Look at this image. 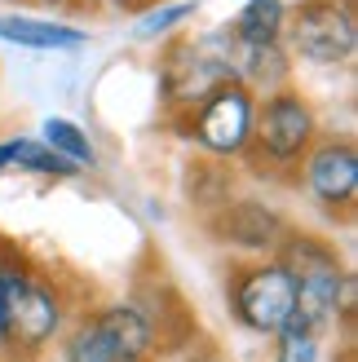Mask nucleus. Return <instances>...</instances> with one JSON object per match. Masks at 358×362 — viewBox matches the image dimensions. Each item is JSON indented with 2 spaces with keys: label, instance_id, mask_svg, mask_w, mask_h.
I'll return each mask as SVG.
<instances>
[{
  "label": "nucleus",
  "instance_id": "2",
  "mask_svg": "<svg viewBox=\"0 0 358 362\" xmlns=\"http://www.w3.org/2000/svg\"><path fill=\"white\" fill-rule=\"evenodd\" d=\"M0 322H5V336H0L5 349L40 354L62 327V300L31 274L9 269L5 287H0Z\"/></svg>",
  "mask_w": 358,
  "mask_h": 362
},
{
  "label": "nucleus",
  "instance_id": "18",
  "mask_svg": "<svg viewBox=\"0 0 358 362\" xmlns=\"http://www.w3.org/2000/svg\"><path fill=\"white\" fill-rule=\"evenodd\" d=\"M5 269H9V261H5V257H0V274H5Z\"/></svg>",
  "mask_w": 358,
  "mask_h": 362
},
{
  "label": "nucleus",
  "instance_id": "16",
  "mask_svg": "<svg viewBox=\"0 0 358 362\" xmlns=\"http://www.w3.org/2000/svg\"><path fill=\"white\" fill-rule=\"evenodd\" d=\"M195 5H168V9H151L146 18H142V35H155V31H164L173 23H182V18H190Z\"/></svg>",
  "mask_w": 358,
  "mask_h": 362
},
{
  "label": "nucleus",
  "instance_id": "9",
  "mask_svg": "<svg viewBox=\"0 0 358 362\" xmlns=\"http://www.w3.org/2000/svg\"><path fill=\"white\" fill-rule=\"evenodd\" d=\"M93 327L106 336V345L115 354H124L129 362H146L155 349V332L151 318L137 310V305H106V310L93 318Z\"/></svg>",
  "mask_w": 358,
  "mask_h": 362
},
{
  "label": "nucleus",
  "instance_id": "13",
  "mask_svg": "<svg viewBox=\"0 0 358 362\" xmlns=\"http://www.w3.org/2000/svg\"><path fill=\"white\" fill-rule=\"evenodd\" d=\"M45 146H53L76 168H93V146H88V137L71 119H45Z\"/></svg>",
  "mask_w": 358,
  "mask_h": 362
},
{
  "label": "nucleus",
  "instance_id": "3",
  "mask_svg": "<svg viewBox=\"0 0 358 362\" xmlns=\"http://www.w3.org/2000/svg\"><path fill=\"white\" fill-rule=\"evenodd\" d=\"M296 314V279L283 261H261L235 279V318L257 336H275Z\"/></svg>",
  "mask_w": 358,
  "mask_h": 362
},
{
  "label": "nucleus",
  "instance_id": "4",
  "mask_svg": "<svg viewBox=\"0 0 358 362\" xmlns=\"http://www.w3.org/2000/svg\"><path fill=\"white\" fill-rule=\"evenodd\" d=\"M354 45H358V31H354V9L350 0H306L292 18V49L301 53L306 62H350L354 58Z\"/></svg>",
  "mask_w": 358,
  "mask_h": 362
},
{
  "label": "nucleus",
  "instance_id": "7",
  "mask_svg": "<svg viewBox=\"0 0 358 362\" xmlns=\"http://www.w3.org/2000/svg\"><path fill=\"white\" fill-rule=\"evenodd\" d=\"M306 186L318 204L350 208L358 194V155L350 141H323L306 159Z\"/></svg>",
  "mask_w": 358,
  "mask_h": 362
},
{
  "label": "nucleus",
  "instance_id": "8",
  "mask_svg": "<svg viewBox=\"0 0 358 362\" xmlns=\"http://www.w3.org/2000/svg\"><path fill=\"white\" fill-rule=\"evenodd\" d=\"M226 80H235V62H230V58H212V53L200 49V45H195L182 62L168 66V93L177 102H190V106H200L212 88H221Z\"/></svg>",
  "mask_w": 358,
  "mask_h": 362
},
{
  "label": "nucleus",
  "instance_id": "12",
  "mask_svg": "<svg viewBox=\"0 0 358 362\" xmlns=\"http://www.w3.org/2000/svg\"><path fill=\"white\" fill-rule=\"evenodd\" d=\"M283 0H248L243 13L235 18V27H230V35H235L239 45H275L279 31H283Z\"/></svg>",
  "mask_w": 358,
  "mask_h": 362
},
{
  "label": "nucleus",
  "instance_id": "5",
  "mask_svg": "<svg viewBox=\"0 0 358 362\" xmlns=\"http://www.w3.org/2000/svg\"><path fill=\"white\" fill-rule=\"evenodd\" d=\"M190 137L212 155H239L253 137V93H248V84L226 80L221 88H212L195 106Z\"/></svg>",
  "mask_w": 358,
  "mask_h": 362
},
{
  "label": "nucleus",
  "instance_id": "11",
  "mask_svg": "<svg viewBox=\"0 0 358 362\" xmlns=\"http://www.w3.org/2000/svg\"><path fill=\"white\" fill-rule=\"evenodd\" d=\"M221 234L239 247H270L279 239V216L265 212L261 204H235L221 221Z\"/></svg>",
  "mask_w": 358,
  "mask_h": 362
},
{
  "label": "nucleus",
  "instance_id": "6",
  "mask_svg": "<svg viewBox=\"0 0 358 362\" xmlns=\"http://www.w3.org/2000/svg\"><path fill=\"white\" fill-rule=\"evenodd\" d=\"M248 141H257L261 155L275 164H296L314 141V111L306 106V98L279 88L261 111H253V137Z\"/></svg>",
  "mask_w": 358,
  "mask_h": 362
},
{
  "label": "nucleus",
  "instance_id": "15",
  "mask_svg": "<svg viewBox=\"0 0 358 362\" xmlns=\"http://www.w3.org/2000/svg\"><path fill=\"white\" fill-rule=\"evenodd\" d=\"M67 362H129V358L106 345V336L93 327V318H88V322H80V327L71 332V340H67Z\"/></svg>",
  "mask_w": 358,
  "mask_h": 362
},
{
  "label": "nucleus",
  "instance_id": "14",
  "mask_svg": "<svg viewBox=\"0 0 358 362\" xmlns=\"http://www.w3.org/2000/svg\"><path fill=\"white\" fill-rule=\"evenodd\" d=\"M279 336V345H275V362H318V332L310 327V322H301L292 314V322Z\"/></svg>",
  "mask_w": 358,
  "mask_h": 362
},
{
  "label": "nucleus",
  "instance_id": "17",
  "mask_svg": "<svg viewBox=\"0 0 358 362\" xmlns=\"http://www.w3.org/2000/svg\"><path fill=\"white\" fill-rule=\"evenodd\" d=\"M13 168V141H0V173Z\"/></svg>",
  "mask_w": 358,
  "mask_h": 362
},
{
  "label": "nucleus",
  "instance_id": "1",
  "mask_svg": "<svg viewBox=\"0 0 358 362\" xmlns=\"http://www.w3.org/2000/svg\"><path fill=\"white\" fill-rule=\"evenodd\" d=\"M283 269L296 279V318L310 322L318 332L336 310H354V279L341 269L336 252L328 243L310 239V234H296V239L283 243L279 252Z\"/></svg>",
  "mask_w": 358,
  "mask_h": 362
},
{
  "label": "nucleus",
  "instance_id": "10",
  "mask_svg": "<svg viewBox=\"0 0 358 362\" xmlns=\"http://www.w3.org/2000/svg\"><path fill=\"white\" fill-rule=\"evenodd\" d=\"M0 40L23 45V49H80L84 31L45 23V18H23V13H0Z\"/></svg>",
  "mask_w": 358,
  "mask_h": 362
}]
</instances>
